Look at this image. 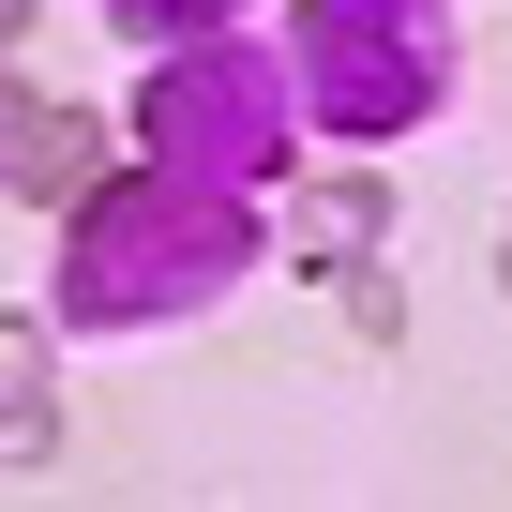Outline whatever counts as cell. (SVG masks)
I'll use <instances>...</instances> for the list:
<instances>
[{
    "instance_id": "cell-4",
    "label": "cell",
    "mask_w": 512,
    "mask_h": 512,
    "mask_svg": "<svg viewBox=\"0 0 512 512\" xmlns=\"http://www.w3.org/2000/svg\"><path fill=\"white\" fill-rule=\"evenodd\" d=\"M91 181H106V136H91L61 91H31L16 61H0V196H31V211L61 196V211H76Z\"/></svg>"
},
{
    "instance_id": "cell-7",
    "label": "cell",
    "mask_w": 512,
    "mask_h": 512,
    "mask_svg": "<svg viewBox=\"0 0 512 512\" xmlns=\"http://www.w3.org/2000/svg\"><path fill=\"white\" fill-rule=\"evenodd\" d=\"M106 16H121L136 46H211V31L241 16V0H106Z\"/></svg>"
},
{
    "instance_id": "cell-9",
    "label": "cell",
    "mask_w": 512,
    "mask_h": 512,
    "mask_svg": "<svg viewBox=\"0 0 512 512\" xmlns=\"http://www.w3.org/2000/svg\"><path fill=\"white\" fill-rule=\"evenodd\" d=\"M16 31H31V0H0V61H16Z\"/></svg>"
},
{
    "instance_id": "cell-6",
    "label": "cell",
    "mask_w": 512,
    "mask_h": 512,
    "mask_svg": "<svg viewBox=\"0 0 512 512\" xmlns=\"http://www.w3.org/2000/svg\"><path fill=\"white\" fill-rule=\"evenodd\" d=\"M61 437V377H46V332L31 317H0V467H31Z\"/></svg>"
},
{
    "instance_id": "cell-2",
    "label": "cell",
    "mask_w": 512,
    "mask_h": 512,
    "mask_svg": "<svg viewBox=\"0 0 512 512\" xmlns=\"http://www.w3.org/2000/svg\"><path fill=\"white\" fill-rule=\"evenodd\" d=\"M287 61H302V121H332V136H407L452 106V16L437 0H302Z\"/></svg>"
},
{
    "instance_id": "cell-5",
    "label": "cell",
    "mask_w": 512,
    "mask_h": 512,
    "mask_svg": "<svg viewBox=\"0 0 512 512\" xmlns=\"http://www.w3.org/2000/svg\"><path fill=\"white\" fill-rule=\"evenodd\" d=\"M392 196L377 181H287V256H317V272H347V256H377Z\"/></svg>"
},
{
    "instance_id": "cell-1",
    "label": "cell",
    "mask_w": 512,
    "mask_h": 512,
    "mask_svg": "<svg viewBox=\"0 0 512 512\" xmlns=\"http://www.w3.org/2000/svg\"><path fill=\"white\" fill-rule=\"evenodd\" d=\"M256 256H272V226H256V196L196 181V166H151V181H91L76 196V241H61V317L76 332H151V317H211Z\"/></svg>"
},
{
    "instance_id": "cell-8",
    "label": "cell",
    "mask_w": 512,
    "mask_h": 512,
    "mask_svg": "<svg viewBox=\"0 0 512 512\" xmlns=\"http://www.w3.org/2000/svg\"><path fill=\"white\" fill-rule=\"evenodd\" d=\"M347 332H377V347H392V332H407V287H392V272H377V256H347Z\"/></svg>"
},
{
    "instance_id": "cell-10",
    "label": "cell",
    "mask_w": 512,
    "mask_h": 512,
    "mask_svg": "<svg viewBox=\"0 0 512 512\" xmlns=\"http://www.w3.org/2000/svg\"><path fill=\"white\" fill-rule=\"evenodd\" d=\"M497 287H512V241H497Z\"/></svg>"
},
{
    "instance_id": "cell-3",
    "label": "cell",
    "mask_w": 512,
    "mask_h": 512,
    "mask_svg": "<svg viewBox=\"0 0 512 512\" xmlns=\"http://www.w3.org/2000/svg\"><path fill=\"white\" fill-rule=\"evenodd\" d=\"M287 106H302L287 61H256V46L211 31V46H166V61H151L136 136H151V166H196V181L256 196V181H302V166H287Z\"/></svg>"
}]
</instances>
